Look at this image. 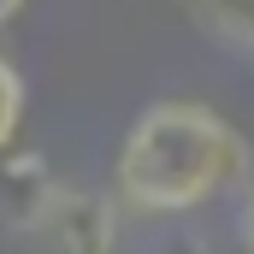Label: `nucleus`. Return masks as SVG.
Segmentation results:
<instances>
[{
  "mask_svg": "<svg viewBox=\"0 0 254 254\" xmlns=\"http://www.w3.org/2000/svg\"><path fill=\"white\" fill-rule=\"evenodd\" d=\"M24 113H30V83H24L18 60L0 54V154L18 148V136H24Z\"/></svg>",
  "mask_w": 254,
  "mask_h": 254,
  "instance_id": "nucleus-4",
  "label": "nucleus"
},
{
  "mask_svg": "<svg viewBox=\"0 0 254 254\" xmlns=\"http://www.w3.org/2000/svg\"><path fill=\"white\" fill-rule=\"evenodd\" d=\"M195 6L213 24V36H225L231 48H249L254 54V0H195Z\"/></svg>",
  "mask_w": 254,
  "mask_h": 254,
  "instance_id": "nucleus-5",
  "label": "nucleus"
},
{
  "mask_svg": "<svg viewBox=\"0 0 254 254\" xmlns=\"http://www.w3.org/2000/svg\"><path fill=\"white\" fill-rule=\"evenodd\" d=\"M65 178L30 148H6L0 154V225H12L18 237H30L48 213V201Z\"/></svg>",
  "mask_w": 254,
  "mask_h": 254,
  "instance_id": "nucleus-3",
  "label": "nucleus"
},
{
  "mask_svg": "<svg viewBox=\"0 0 254 254\" xmlns=\"http://www.w3.org/2000/svg\"><path fill=\"white\" fill-rule=\"evenodd\" d=\"M119 195H101V190H83V184H60L42 225L30 231L48 254H119Z\"/></svg>",
  "mask_w": 254,
  "mask_h": 254,
  "instance_id": "nucleus-2",
  "label": "nucleus"
},
{
  "mask_svg": "<svg viewBox=\"0 0 254 254\" xmlns=\"http://www.w3.org/2000/svg\"><path fill=\"white\" fill-rule=\"evenodd\" d=\"M237 249L254 254V178L237 190Z\"/></svg>",
  "mask_w": 254,
  "mask_h": 254,
  "instance_id": "nucleus-6",
  "label": "nucleus"
},
{
  "mask_svg": "<svg viewBox=\"0 0 254 254\" xmlns=\"http://www.w3.org/2000/svg\"><path fill=\"white\" fill-rule=\"evenodd\" d=\"M24 6H30V0H0V30H6V24H18V18H24Z\"/></svg>",
  "mask_w": 254,
  "mask_h": 254,
  "instance_id": "nucleus-7",
  "label": "nucleus"
},
{
  "mask_svg": "<svg viewBox=\"0 0 254 254\" xmlns=\"http://www.w3.org/2000/svg\"><path fill=\"white\" fill-rule=\"evenodd\" d=\"M254 178V142L219 107L166 95L130 119L113 154V195L142 219H190Z\"/></svg>",
  "mask_w": 254,
  "mask_h": 254,
  "instance_id": "nucleus-1",
  "label": "nucleus"
}]
</instances>
